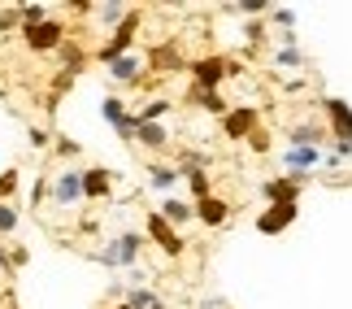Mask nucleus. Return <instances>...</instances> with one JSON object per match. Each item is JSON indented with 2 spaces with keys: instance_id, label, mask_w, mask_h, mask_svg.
<instances>
[{
  "instance_id": "obj_1",
  "label": "nucleus",
  "mask_w": 352,
  "mask_h": 309,
  "mask_svg": "<svg viewBox=\"0 0 352 309\" xmlns=\"http://www.w3.org/2000/svg\"><path fill=\"white\" fill-rule=\"evenodd\" d=\"M140 248H144V235H140V231H122L109 248L96 253V262L109 266V270H131V266L140 262Z\"/></svg>"
},
{
  "instance_id": "obj_2",
  "label": "nucleus",
  "mask_w": 352,
  "mask_h": 309,
  "mask_svg": "<svg viewBox=\"0 0 352 309\" xmlns=\"http://www.w3.org/2000/svg\"><path fill=\"white\" fill-rule=\"evenodd\" d=\"M192 87L196 92H218L231 74H239V65L231 61V57H200V61H192Z\"/></svg>"
},
{
  "instance_id": "obj_3",
  "label": "nucleus",
  "mask_w": 352,
  "mask_h": 309,
  "mask_svg": "<svg viewBox=\"0 0 352 309\" xmlns=\"http://www.w3.org/2000/svg\"><path fill=\"white\" fill-rule=\"evenodd\" d=\"M135 31H140V9H131V13H126V22H122L118 31L109 35V44H100V48H96V61L113 65L118 57H126L131 44H135Z\"/></svg>"
},
{
  "instance_id": "obj_4",
  "label": "nucleus",
  "mask_w": 352,
  "mask_h": 309,
  "mask_svg": "<svg viewBox=\"0 0 352 309\" xmlns=\"http://www.w3.org/2000/svg\"><path fill=\"white\" fill-rule=\"evenodd\" d=\"M305 183L309 179H300V174H278V179L261 183V196H265V205H300Z\"/></svg>"
},
{
  "instance_id": "obj_5",
  "label": "nucleus",
  "mask_w": 352,
  "mask_h": 309,
  "mask_svg": "<svg viewBox=\"0 0 352 309\" xmlns=\"http://www.w3.org/2000/svg\"><path fill=\"white\" fill-rule=\"evenodd\" d=\"M144 231H148V239H153V244H157L161 253H166V257H183V253H187L183 235L174 231V226H170L166 218H161V213H148V218H144Z\"/></svg>"
},
{
  "instance_id": "obj_6",
  "label": "nucleus",
  "mask_w": 352,
  "mask_h": 309,
  "mask_svg": "<svg viewBox=\"0 0 352 309\" xmlns=\"http://www.w3.org/2000/svg\"><path fill=\"white\" fill-rule=\"evenodd\" d=\"M22 39H26V48H31V52H57L65 44V26L57 18H48V22H39V26H22Z\"/></svg>"
},
{
  "instance_id": "obj_7",
  "label": "nucleus",
  "mask_w": 352,
  "mask_h": 309,
  "mask_svg": "<svg viewBox=\"0 0 352 309\" xmlns=\"http://www.w3.org/2000/svg\"><path fill=\"white\" fill-rule=\"evenodd\" d=\"M48 196H52V205H61V209H70L83 200V170H61L57 179L48 183Z\"/></svg>"
},
{
  "instance_id": "obj_8",
  "label": "nucleus",
  "mask_w": 352,
  "mask_h": 309,
  "mask_svg": "<svg viewBox=\"0 0 352 309\" xmlns=\"http://www.w3.org/2000/svg\"><path fill=\"white\" fill-rule=\"evenodd\" d=\"M322 109H327V122L335 131V144H340V149H352V105L340 100V96H327Z\"/></svg>"
},
{
  "instance_id": "obj_9",
  "label": "nucleus",
  "mask_w": 352,
  "mask_h": 309,
  "mask_svg": "<svg viewBox=\"0 0 352 309\" xmlns=\"http://www.w3.org/2000/svg\"><path fill=\"white\" fill-rule=\"evenodd\" d=\"M256 127H261V114H256L252 105L226 109V118H222V131H226L231 140H252V136H256Z\"/></svg>"
},
{
  "instance_id": "obj_10",
  "label": "nucleus",
  "mask_w": 352,
  "mask_h": 309,
  "mask_svg": "<svg viewBox=\"0 0 352 309\" xmlns=\"http://www.w3.org/2000/svg\"><path fill=\"white\" fill-rule=\"evenodd\" d=\"M100 114H104V122H109L122 140H135V127H140V122H135V114H126V105H122L118 96H104Z\"/></svg>"
},
{
  "instance_id": "obj_11",
  "label": "nucleus",
  "mask_w": 352,
  "mask_h": 309,
  "mask_svg": "<svg viewBox=\"0 0 352 309\" xmlns=\"http://www.w3.org/2000/svg\"><path fill=\"white\" fill-rule=\"evenodd\" d=\"M296 222V205H265V213L256 218V231L261 235H283Z\"/></svg>"
},
{
  "instance_id": "obj_12",
  "label": "nucleus",
  "mask_w": 352,
  "mask_h": 309,
  "mask_svg": "<svg viewBox=\"0 0 352 309\" xmlns=\"http://www.w3.org/2000/svg\"><path fill=\"white\" fill-rule=\"evenodd\" d=\"M109 192H113V170H104V166H87V170H83V196L104 200Z\"/></svg>"
},
{
  "instance_id": "obj_13",
  "label": "nucleus",
  "mask_w": 352,
  "mask_h": 309,
  "mask_svg": "<svg viewBox=\"0 0 352 309\" xmlns=\"http://www.w3.org/2000/svg\"><path fill=\"white\" fill-rule=\"evenodd\" d=\"M109 78L113 83H126V87H135L144 78V61L135 57V52H126V57H118L113 65H109Z\"/></svg>"
},
{
  "instance_id": "obj_14",
  "label": "nucleus",
  "mask_w": 352,
  "mask_h": 309,
  "mask_svg": "<svg viewBox=\"0 0 352 309\" xmlns=\"http://www.w3.org/2000/svg\"><path fill=\"white\" fill-rule=\"evenodd\" d=\"M196 218L205 226H222L226 218H231V205H226L222 196H205V200H196Z\"/></svg>"
},
{
  "instance_id": "obj_15",
  "label": "nucleus",
  "mask_w": 352,
  "mask_h": 309,
  "mask_svg": "<svg viewBox=\"0 0 352 309\" xmlns=\"http://www.w3.org/2000/svg\"><path fill=\"white\" fill-rule=\"evenodd\" d=\"M283 161H287L292 174H300V179H309V170L322 161V149H287L283 153Z\"/></svg>"
},
{
  "instance_id": "obj_16",
  "label": "nucleus",
  "mask_w": 352,
  "mask_h": 309,
  "mask_svg": "<svg viewBox=\"0 0 352 309\" xmlns=\"http://www.w3.org/2000/svg\"><path fill=\"white\" fill-rule=\"evenodd\" d=\"M148 61H153V70H161V74L183 70V52L174 48V44H157L153 52H148Z\"/></svg>"
},
{
  "instance_id": "obj_17",
  "label": "nucleus",
  "mask_w": 352,
  "mask_h": 309,
  "mask_svg": "<svg viewBox=\"0 0 352 309\" xmlns=\"http://www.w3.org/2000/svg\"><path fill=\"white\" fill-rule=\"evenodd\" d=\"M327 140V131H322V122H300V127H292V149H318V144Z\"/></svg>"
},
{
  "instance_id": "obj_18",
  "label": "nucleus",
  "mask_w": 352,
  "mask_h": 309,
  "mask_svg": "<svg viewBox=\"0 0 352 309\" xmlns=\"http://www.w3.org/2000/svg\"><path fill=\"white\" fill-rule=\"evenodd\" d=\"M157 213H161V218H166L170 226H183V222H192V218H196V205H187V200H174V196H166Z\"/></svg>"
},
{
  "instance_id": "obj_19",
  "label": "nucleus",
  "mask_w": 352,
  "mask_h": 309,
  "mask_svg": "<svg viewBox=\"0 0 352 309\" xmlns=\"http://www.w3.org/2000/svg\"><path fill=\"white\" fill-rule=\"evenodd\" d=\"M179 179H183L179 166H161V161H153V166H148V187H157V192H170Z\"/></svg>"
},
{
  "instance_id": "obj_20",
  "label": "nucleus",
  "mask_w": 352,
  "mask_h": 309,
  "mask_svg": "<svg viewBox=\"0 0 352 309\" xmlns=\"http://www.w3.org/2000/svg\"><path fill=\"white\" fill-rule=\"evenodd\" d=\"M135 140H140L144 149H166V144H170V131L161 127V122H140V127H135Z\"/></svg>"
},
{
  "instance_id": "obj_21",
  "label": "nucleus",
  "mask_w": 352,
  "mask_h": 309,
  "mask_svg": "<svg viewBox=\"0 0 352 309\" xmlns=\"http://www.w3.org/2000/svg\"><path fill=\"white\" fill-rule=\"evenodd\" d=\"M57 57H61V65H65V74H78L87 65V52L78 48V44H70V39H65V44L57 48Z\"/></svg>"
},
{
  "instance_id": "obj_22",
  "label": "nucleus",
  "mask_w": 352,
  "mask_h": 309,
  "mask_svg": "<svg viewBox=\"0 0 352 309\" xmlns=\"http://www.w3.org/2000/svg\"><path fill=\"white\" fill-rule=\"evenodd\" d=\"M226 13H243V18H270V5L265 0H231V5H222Z\"/></svg>"
},
{
  "instance_id": "obj_23",
  "label": "nucleus",
  "mask_w": 352,
  "mask_h": 309,
  "mask_svg": "<svg viewBox=\"0 0 352 309\" xmlns=\"http://www.w3.org/2000/svg\"><path fill=\"white\" fill-rule=\"evenodd\" d=\"M126 305L131 309H161V297L153 288H126Z\"/></svg>"
},
{
  "instance_id": "obj_24",
  "label": "nucleus",
  "mask_w": 352,
  "mask_h": 309,
  "mask_svg": "<svg viewBox=\"0 0 352 309\" xmlns=\"http://www.w3.org/2000/svg\"><path fill=\"white\" fill-rule=\"evenodd\" d=\"M183 179H187V187H192V196H196V200L213 196V183H209V174H205V170H183Z\"/></svg>"
},
{
  "instance_id": "obj_25",
  "label": "nucleus",
  "mask_w": 352,
  "mask_h": 309,
  "mask_svg": "<svg viewBox=\"0 0 352 309\" xmlns=\"http://www.w3.org/2000/svg\"><path fill=\"white\" fill-rule=\"evenodd\" d=\"M166 114H170V100L161 96V100H148L144 109L135 114V122H161V118H166Z\"/></svg>"
},
{
  "instance_id": "obj_26",
  "label": "nucleus",
  "mask_w": 352,
  "mask_h": 309,
  "mask_svg": "<svg viewBox=\"0 0 352 309\" xmlns=\"http://www.w3.org/2000/svg\"><path fill=\"white\" fill-rule=\"evenodd\" d=\"M192 105H205L209 114H222V118H226V105H222L218 92H196V87H192Z\"/></svg>"
},
{
  "instance_id": "obj_27",
  "label": "nucleus",
  "mask_w": 352,
  "mask_h": 309,
  "mask_svg": "<svg viewBox=\"0 0 352 309\" xmlns=\"http://www.w3.org/2000/svg\"><path fill=\"white\" fill-rule=\"evenodd\" d=\"M18 13H22V26H39V22L52 18L48 5H18Z\"/></svg>"
},
{
  "instance_id": "obj_28",
  "label": "nucleus",
  "mask_w": 352,
  "mask_h": 309,
  "mask_svg": "<svg viewBox=\"0 0 352 309\" xmlns=\"http://www.w3.org/2000/svg\"><path fill=\"white\" fill-rule=\"evenodd\" d=\"M96 9H100L96 18H100L104 26H122V22H126V13H131L126 5H96Z\"/></svg>"
},
{
  "instance_id": "obj_29",
  "label": "nucleus",
  "mask_w": 352,
  "mask_h": 309,
  "mask_svg": "<svg viewBox=\"0 0 352 309\" xmlns=\"http://www.w3.org/2000/svg\"><path fill=\"white\" fill-rule=\"evenodd\" d=\"M13 231H18V209L9 200H0V235H13Z\"/></svg>"
},
{
  "instance_id": "obj_30",
  "label": "nucleus",
  "mask_w": 352,
  "mask_h": 309,
  "mask_svg": "<svg viewBox=\"0 0 352 309\" xmlns=\"http://www.w3.org/2000/svg\"><path fill=\"white\" fill-rule=\"evenodd\" d=\"M274 61H278V65H305V52L296 48V44H283V48L274 52Z\"/></svg>"
},
{
  "instance_id": "obj_31",
  "label": "nucleus",
  "mask_w": 352,
  "mask_h": 309,
  "mask_svg": "<svg viewBox=\"0 0 352 309\" xmlns=\"http://www.w3.org/2000/svg\"><path fill=\"white\" fill-rule=\"evenodd\" d=\"M18 187H22V174L9 166L5 174H0V200H5V196H13V192H18Z\"/></svg>"
},
{
  "instance_id": "obj_32",
  "label": "nucleus",
  "mask_w": 352,
  "mask_h": 309,
  "mask_svg": "<svg viewBox=\"0 0 352 309\" xmlns=\"http://www.w3.org/2000/svg\"><path fill=\"white\" fill-rule=\"evenodd\" d=\"M270 22H274V26H296V9H287V5H270Z\"/></svg>"
},
{
  "instance_id": "obj_33",
  "label": "nucleus",
  "mask_w": 352,
  "mask_h": 309,
  "mask_svg": "<svg viewBox=\"0 0 352 309\" xmlns=\"http://www.w3.org/2000/svg\"><path fill=\"white\" fill-rule=\"evenodd\" d=\"M48 183H52V179H39V183L31 187V205H44V196H48Z\"/></svg>"
},
{
  "instance_id": "obj_34",
  "label": "nucleus",
  "mask_w": 352,
  "mask_h": 309,
  "mask_svg": "<svg viewBox=\"0 0 352 309\" xmlns=\"http://www.w3.org/2000/svg\"><path fill=\"white\" fill-rule=\"evenodd\" d=\"M57 153H61V157H78V144L65 140V136H57Z\"/></svg>"
},
{
  "instance_id": "obj_35",
  "label": "nucleus",
  "mask_w": 352,
  "mask_h": 309,
  "mask_svg": "<svg viewBox=\"0 0 352 309\" xmlns=\"http://www.w3.org/2000/svg\"><path fill=\"white\" fill-rule=\"evenodd\" d=\"M18 22H22L18 9H0V26H18Z\"/></svg>"
},
{
  "instance_id": "obj_36",
  "label": "nucleus",
  "mask_w": 352,
  "mask_h": 309,
  "mask_svg": "<svg viewBox=\"0 0 352 309\" xmlns=\"http://www.w3.org/2000/svg\"><path fill=\"white\" fill-rule=\"evenodd\" d=\"M52 136H48V131L44 127H31V144H35V149H44V144H48Z\"/></svg>"
},
{
  "instance_id": "obj_37",
  "label": "nucleus",
  "mask_w": 352,
  "mask_h": 309,
  "mask_svg": "<svg viewBox=\"0 0 352 309\" xmlns=\"http://www.w3.org/2000/svg\"><path fill=\"white\" fill-rule=\"evenodd\" d=\"M248 144H252V153H265V149H270V136H261V131H256Z\"/></svg>"
},
{
  "instance_id": "obj_38",
  "label": "nucleus",
  "mask_w": 352,
  "mask_h": 309,
  "mask_svg": "<svg viewBox=\"0 0 352 309\" xmlns=\"http://www.w3.org/2000/svg\"><path fill=\"white\" fill-rule=\"evenodd\" d=\"M65 9H74L78 18H83V13H91V9H96V5H87V0H74V5H65Z\"/></svg>"
},
{
  "instance_id": "obj_39",
  "label": "nucleus",
  "mask_w": 352,
  "mask_h": 309,
  "mask_svg": "<svg viewBox=\"0 0 352 309\" xmlns=\"http://www.w3.org/2000/svg\"><path fill=\"white\" fill-rule=\"evenodd\" d=\"M113 309H131V305H126V301H122V305H113Z\"/></svg>"
}]
</instances>
